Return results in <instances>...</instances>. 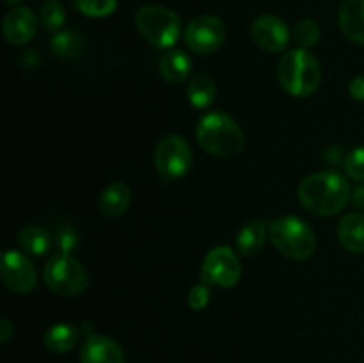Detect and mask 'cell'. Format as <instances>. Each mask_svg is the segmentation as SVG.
Returning <instances> with one entry per match:
<instances>
[{"instance_id": "20", "label": "cell", "mask_w": 364, "mask_h": 363, "mask_svg": "<svg viewBox=\"0 0 364 363\" xmlns=\"http://www.w3.org/2000/svg\"><path fill=\"white\" fill-rule=\"evenodd\" d=\"M187 96L192 107H196V109H208V107L215 102L217 96V85L213 77H210L208 73L196 75V77L188 82Z\"/></svg>"}, {"instance_id": "22", "label": "cell", "mask_w": 364, "mask_h": 363, "mask_svg": "<svg viewBox=\"0 0 364 363\" xmlns=\"http://www.w3.org/2000/svg\"><path fill=\"white\" fill-rule=\"evenodd\" d=\"M18 242L23 248L25 253L34 256L46 255L52 249V237L46 230L36 224H28L18 235Z\"/></svg>"}, {"instance_id": "9", "label": "cell", "mask_w": 364, "mask_h": 363, "mask_svg": "<svg viewBox=\"0 0 364 363\" xmlns=\"http://www.w3.org/2000/svg\"><path fill=\"white\" fill-rule=\"evenodd\" d=\"M242 274L240 260L228 246L210 249L203 260L201 280L206 285H217L223 288H231L238 283Z\"/></svg>"}, {"instance_id": "23", "label": "cell", "mask_w": 364, "mask_h": 363, "mask_svg": "<svg viewBox=\"0 0 364 363\" xmlns=\"http://www.w3.org/2000/svg\"><path fill=\"white\" fill-rule=\"evenodd\" d=\"M39 21L48 32L60 31V27L66 21V11L59 0H46L39 11Z\"/></svg>"}, {"instance_id": "3", "label": "cell", "mask_w": 364, "mask_h": 363, "mask_svg": "<svg viewBox=\"0 0 364 363\" xmlns=\"http://www.w3.org/2000/svg\"><path fill=\"white\" fill-rule=\"evenodd\" d=\"M277 78L284 91L290 93L291 96L306 98L318 89L322 70L313 53H309L308 50L295 48L279 59Z\"/></svg>"}, {"instance_id": "21", "label": "cell", "mask_w": 364, "mask_h": 363, "mask_svg": "<svg viewBox=\"0 0 364 363\" xmlns=\"http://www.w3.org/2000/svg\"><path fill=\"white\" fill-rule=\"evenodd\" d=\"M50 46H52V52L60 59H73L84 52L85 39L78 31L68 28V31L57 32L52 38Z\"/></svg>"}, {"instance_id": "12", "label": "cell", "mask_w": 364, "mask_h": 363, "mask_svg": "<svg viewBox=\"0 0 364 363\" xmlns=\"http://www.w3.org/2000/svg\"><path fill=\"white\" fill-rule=\"evenodd\" d=\"M2 28L11 45H27L38 32V18L28 7H14L4 18Z\"/></svg>"}, {"instance_id": "25", "label": "cell", "mask_w": 364, "mask_h": 363, "mask_svg": "<svg viewBox=\"0 0 364 363\" xmlns=\"http://www.w3.org/2000/svg\"><path fill=\"white\" fill-rule=\"evenodd\" d=\"M117 0H75V9L91 18L109 16L116 11Z\"/></svg>"}, {"instance_id": "30", "label": "cell", "mask_w": 364, "mask_h": 363, "mask_svg": "<svg viewBox=\"0 0 364 363\" xmlns=\"http://www.w3.org/2000/svg\"><path fill=\"white\" fill-rule=\"evenodd\" d=\"M350 201L352 205L358 206V209H364V185H361V187H358L354 191V194L350 196Z\"/></svg>"}, {"instance_id": "26", "label": "cell", "mask_w": 364, "mask_h": 363, "mask_svg": "<svg viewBox=\"0 0 364 363\" xmlns=\"http://www.w3.org/2000/svg\"><path fill=\"white\" fill-rule=\"evenodd\" d=\"M345 171L352 180L364 182V146L352 149L345 159Z\"/></svg>"}, {"instance_id": "1", "label": "cell", "mask_w": 364, "mask_h": 363, "mask_svg": "<svg viewBox=\"0 0 364 363\" xmlns=\"http://www.w3.org/2000/svg\"><path fill=\"white\" fill-rule=\"evenodd\" d=\"M299 201L316 216H336L350 199V184L338 171H320L309 174L299 185Z\"/></svg>"}, {"instance_id": "31", "label": "cell", "mask_w": 364, "mask_h": 363, "mask_svg": "<svg viewBox=\"0 0 364 363\" xmlns=\"http://www.w3.org/2000/svg\"><path fill=\"white\" fill-rule=\"evenodd\" d=\"M4 2H6L7 4V6H18V4H20L21 2V0H4Z\"/></svg>"}, {"instance_id": "28", "label": "cell", "mask_w": 364, "mask_h": 363, "mask_svg": "<svg viewBox=\"0 0 364 363\" xmlns=\"http://www.w3.org/2000/svg\"><path fill=\"white\" fill-rule=\"evenodd\" d=\"M348 93H350L352 98L358 100V102H364V77L363 75H359V77H355L354 80L350 82V85H348Z\"/></svg>"}, {"instance_id": "18", "label": "cell", "mask_w": 364, "mask_h": 363, "mask_svg": "<svg viewBox=\"0 0 364 363\" xmlns=\"http://www.w3.org/2000/svg\"><path fill=\"white\" fill-rule=\"evenodd\" d=\"M269 226L263 219L249 221L237 235V248L244 256H255L263 249L267 242Z\"/></svg>"}, {"instance_id": "13", "label": "cell", "mask_w": 364, "mask_h": 363, "mask_svg": "<svg viewBox=\"0 0 364 363\" xmlns=\"http://www.w3.org/2000/svg\"><path fill=\"white\" fill-rule=\"evenodd\" d=\"M82 363H124L121 345L105 335H89L80 351Z\"/></svg>"}, {"instance_id": "8", "label": "cell", "mask_w": 364, "mask_h": 363, "mask_svg": "<svg viewBox=\"0 0 364 363\" xmlns=\"http://www.w3.org/2000/svg\"><path fill=\"white\" fill-rule=\"evenodd\" d=\"M226 23L219 16L205 14L198 16L185 28V45L188 50L199 56H208L217 52L226 41Z\"/></svg>"}, {"instance_id": "16", "label": "cell", "mask_w": 364, "mask_h": 363, "mask_svg": "<svg viewBox=\"0 0 364 363\" xmlns=\"http://www.w3.org/2000/svg\"><path fill=\"white\" fill-rule=\"evenodd\" d=\"M130 187L123 182H114L100 196V212L107 217H119L130 206Z\"/></svg>"}, {"instance_id": "5", "label": "cell", "mask_w": 364, "mask_h": 363, "mask_svg": "<svg viewBox=\"0 0 364 363\" xmlns=\"http://www.w3.org/2000/svg\"><path fill=\"white\" fill-rule=\"evenodd\" d=\"M139 32L156 48H171L181 36V20L164 6H144L135 14Z\"/></svg>"}, {"instance_id": "24", "label": "cell", "mask_w": 364, "mask_h": 363, "mask_svg": "<svg viewBox=\"0 0 364 363\" xmlns=\"http://www.w3.org/2000/svg\"><path fill=\"white\" fill-rule=\"evenodd\" d=\"M291 36H294V41H295V45L299 46V48L308 50V48H311V46H315L316 43H318L320 27H318V23H316V21L306 18V20L299 21V23L295 25Z\"/></svg>"}, {"instance_id": "4", "label": "cell", "mask_w": 364, "mask_h": 363, "mask_svg": "<svg viewBox=\"0 0 364 363\" xmlns=\"http://www.w3.org/2000/svg\"><path fill=\"white\" fill-rule=\"evenodd\" d=\"M270 238L277 251L291 260H308L315 253V231L301 217L284 216L274 219L269 226Z\"/></svg>"}, {"instance_id": "29", "label": "cell", "mask_w": 364, "mask_h": 363, "mask_svg": "<svg viewBox=\"0 0 364 363\" xmlns=\"http://www.w3.org/2000/svg\"><path fill=\"white\" fill-rule=\"evenodd\" d=\"M14 333V326L11 324L9 319H2V322H0V338H2V342L6 344L7 340L11 338V335Z\"/></svg>"}, {"instance_id": "2", "label": "cell", "mask_w": 364, "mask_h": 363, "mask_svg": "<svg viewBox=\"0 0 364 363\" xmlns=\"http://www.w3.org/2000/svg\"><path fill=\"white\" fill-rule=\"evenodd\" d=\"M196 137L210 155L230 159L244 149L245 135L240 125L224 112H208L198 121Z\"/></svg>"}, {"instance_id": "10", "label": "cell", "mask_w": 364, "mask_h": 363, "mask_svg": "<svg viewBox=\"0 0 364 363\" xmlns=\"http://www.w3.org/2000/svg\"><path fill=\"white\" fill-rule=\"evenodd\" d=\"M0 273H2L4 285L16 294H28L38 283L34 263L23 253L13 249L4 251Z\"/></svg>"}, {"instance_id": "27", "label": "cell", "mask_w": 364, "mask_h": 363, "mask_svg": "<svg viewBox=\"0 0 364 363\" xmlns=\"http://www.w3.org/2000/svg\"><path fill=\"white\" fill-rule=\"evenodd\" d=\"M210 302V288L208 285L203 281V283H196L194 287L188 292V305L192 310L199 312V310L206 308V305Z\"/></svg>"}, {"instance_id": "17", "label": "cell", "mask_w": 364, "mask_h": 363, "mask_svg": "<svg viewBox=\"0 0 364 363\" xmlns=\"http://www.w3.org/2000/svg\"><path fill=\"white\" fill-rule=\"evenodd\" d=\"M160 75L164 80L169 84H181L185 78L188 77L192 70V60L181 50H167L162 57H160Z\"/></svg>"}, {"instance_id": "15", "label": "cell", "mask_w": 364, "mask_h": 363, "mask_svg": "<svg viewBox=\"0 0 364 363\" xmlns=\"http://www.w3.org/2000/svg\"><path fill=\"white\" fill-rule=\"evenodd\" d=\"M338 238L347 251L364 253V214L350 212L341 217L338 224Z\"/></svg>"}, {"instance_id": "6", "label": "cell", "mask_w": 364, "mask_h": 363, "mask_svg": "<svg viewBox=\"0 0 364 363\" xmlns=\"http://www.w3.org/2000/svg\"><path fill=\"white\" fill-rule=\"evenodd\" d=\"M43 276L46 287L59 295H78L87 287V273L80 262L68 253L52 256Z\"/></svg>"}, {"instance_id": "14", "label": "cell", "mask_w": 364, "mask_h": 363, "mask_svg": "<svg viewBox=\"0 0 364 363\" xmlns=\"http://www.w3.org/2000/svg\"><path fill=\"white\" fill-rule=\"evenodd\" d=\"M340 28L352 43L364 45V0H345L338 14Z\"/></svg>"}, {"instance_id": "19", "label": "cell", "mask_w": 364, "mask_h": 363, "mask_svg": "<svg viewBox=\"0 0 364 363\" xmlns=\"http://www.w3.org/2000/svg\"><path fill=\"white\" fill-rule=\"evenodd\" d=\"M78 337H80V333H78V330L73 324L60 322L53 324L52 327L46 330L43 342H45V347L48 351L55 352V354H64V352L75 347V344L78 342Z\"/></svg>"}, {"instance_id": "7", "label": "cell", "mask_w": 364, "mask_h": 363, "mask_svg": "<svg viewBox=\"0 0 364 363\" xmlns=\"http://www.w3.org/2000/svg\"><path fill=\"white\" fill-rule=\"evenodd\" d=\"M192 149L181 135L169 134L160 139L155 149V167L164 182L183 178L192 167Z\"/></svg>"}, {"instance_id": "11", "label": "cell", "mask_w": 364, "mask_h": 363, "mask_svg": "<svg viewBox=\"0 0 364 363\" xmlns=\"http://www.w3.org/2000/svg\"><path fill=\"white\" fill-rule=\"evenodd\" d=\"M252 39L262 50L270 53H279L290 43V31L281 18L274 14H262L252 21Z\"/></svg>"}]
</instances>
